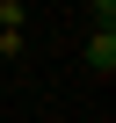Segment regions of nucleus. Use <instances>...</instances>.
Returning a JSON list of instances; mask_svg holds the SVG:
<instances>
[{"label":"nucleus","instance_id":"obj_1","mask_svg":"<svg viewBox=\"0 0 116 123\" xmlns=\"http://www.w3.org/2000/svg\"><path fill=\"white\" fill-rule=\"evenodd\" d=\"M87 58H94V73L109 80V73H116V29H102V36L87 43Z\"/></svg>","mask_w":116,"mask_h":123}]
</instances>
